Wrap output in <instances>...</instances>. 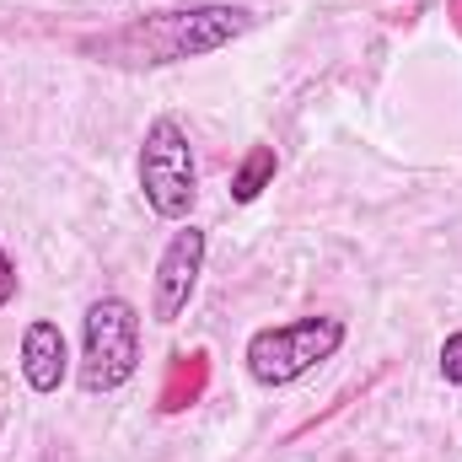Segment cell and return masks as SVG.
I'll return each mask as SVG.
<instances>
[{
	"mask_svg": "<svg viewBox=\"0 0 462 462\" xmlns=\"http://www.w3.org/2000/svg\"><path fill=\"white\" fill-rule=\"evenodd\" d=\"M247 27H253V11L242 5H189V11H151L87 49L108 54L114 65H178V60L210 54L231 38H242Z\"/></svg>",
	"mask_w": 462,
	"mask_h": 462,
	"instance_id": "cell-1",
	"label": "cell"
},
{
	"mask_svg": "<svg viewBox=\"0 0 462 462\" xmlns=\"http://www.w3.org/2000/svg\"><path fill=\"white\" fill-rule=\"evenodd\" d=\"M339 349H345V318L312 312V318H291V323L258 328L247 339V349H242V360H247V376L258 387H291L312 365L334 360Z\"/></svg>",
	"mask_w": 462,
	"mask_h": 462,
	"instance_id": "cell-2",
	"label": "cell"
},
{
	"mask_svg": "<svg viewBox=\"0 0 462 462\" xmlns=\"http://www.w3.org/2000/svg\"><path fill=\"white\" fill-rule=\"evenodd\" d=\"M140 194L162 221H189L194 199H199V167H194V145L189 129L178 118H151L145 140H140V162H134Z\"/></svg>",
	"mask_w": 462,
	"mask_h": 462,
	"instance_id": "cell-3",
	"label": "cell"
},
{
	"mask_svg": "<svg viewBox=\"0 0 462 462\" xmlns=\"http://www.w3.org/2000/svg\"><path fill=\"white\" fill-rule=\"evenodd\" d=\"M140 371V312L124 296H97L81 318V387L118 393Z\"/></svg>",
	"mask_w": 462,
	"mask_h": 462,
	"instance_id": "cell-4",
	"label": "cell"
},
{
	"mask_svg": "<svg viewBox=\"0 0 462 462\" xmlns=\"http://www.w3.org/2000/svg\"><path fill=\"white\" fill-rule=\"evenodd\" d=\"M205 274V231L199 226H183L172 231V242L162 247L156 258V274H151V318L156 323H178L194 285Z\"/></svg>",
	"mask_w": 462,
	"mask_h": 462,
	"instance_id": "cell-5",
	"label": "cell"
},
{
	"mask_svg": "<svg viewBox=\"0 0 462 462\" xmlns=\"http://www.w3.org/2000/svg\"><path fill=\"white\" fill-rule=\"evenodd\" d=\"M65 371H70V345H65L60 323H49V318L27 323L22 328V376H27V387L38 398H49V393H60Z\"/></svg>",
	"mask_w": 462,
	"mask_h": 462,
	"instance_id": "cell-6",
	"label": "cell"
},
{
	"mask_svg": "<svg viewBox=\"0 0 462 462\" xmlns=\"http://www.w3.org/2000/svg\"><path fill=\"white\" fill-rule=\"evenodd\" d=\"M274 172H280L274 145H247V156H242L236 172H231V199H236V205H253V199L274 183Z\"/></svg>",
	"mask_w": 462,
	"mask_h": 462,
	"instance_id": "cell-7",
	"label": "cell"
},
{
	"mask_svg": "<svg viewBox=\"0 0 462 462\" xmlns=\"http://www.w3.org/2000/svg\"><path fill=\"white\" fill-rule=\"evenodd\" d=\"M441 376H447L452 387H462V328L441 339Z\"/></svg>",
	"mask_w": 462,
	"mask_h": 462,
	"instance_id": "cell-8",
	"label": "cell"
},
{
	"mask_svg": "<svg viewBox=\"0 0 462 462\" xmlns=\"http://www.w3.org/2000/svg\"><path fill=\"white\" fill-rule=\"evenodd\" d=\"M5 301H16V263L5 258V247H0V307Z\"/></svg>",
	"mask_w": 462,
	"mask_h": 462,
	"instance_id": "cell-9",
	"label": "cell"
}]
</instances>
